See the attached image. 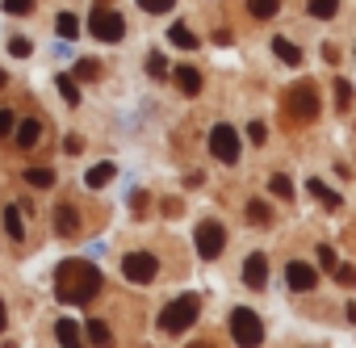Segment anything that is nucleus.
Masks as SVG:
<instances>
[{"instance_id": "34", "label": "nucleus", "mask_w": 356, "mask_h": 348, "mask_svg": "<svg viewBox=\"0 0 356 348\" xmlns=\"http://www.w3.org/2000/svg\"><path fill=\"white\" fill-rule=\"evenodd\" d=\"M9 51H13L17 59H26V55H30L34 47H30V38H13V42H9Z\"/></svg>"}, {"instance_id": "18", "label": "nucleus", "mask_w": 356, "mask_h": 348, "mask_svg": "<svg viewBox=\"0 0 356 348\" xmlns=\"http://www.w3.org/2000/svg\"><path fill=\"white\" fill-rule=\"evenodd\" d=\"M55 223H59V235H76V231H80V214H76L72 206H59V210H55Z\"/></svg>"}, {"instance_id": "37", "label": "nucleus", "mask_w": 356, "mask_h": 348, "mask_svg": "<svg viewBox=\"0 0 356 348\" xmlns=\"http://www.w3.org/2000/svg\"><path fill=\"white\" fill-rule=\"evenodd\" d=\"M335 277H339L343 285H356V269H343V264H335Z\"/></svg>"}, {"instance_id": "21", "label": "nucleus", "mask_w": 356, "mask_h": 348, "mask_svg": "<svg viewBox=\"0 0 356 348\" xmlns=\"http://www.w3.org/2000/svg\"><path fill=\"white\" fill-rule=\"evenodd\" d=\"M277 9H281V0H248V13H252V17H260V22H268Z\"/></svg>"}, {"instance_id": "32", "label": "nucleus", "mask_w": 356, "mask_h": 348, "mask_svg": "<svg viewBox=\"0 0 356 348\" xmlns=\"http://www.w3.org/2000/svg\"><path fill=\"white\" fill-rule=\"evenodd\" d=\"M147 72H151V76H168V59H163V55H151V59H147Z\"/></svg>"}, {"instance_id": "30", "label": "nucleus", "mask_w": 356, "mask_h": 348, "mask_svg": "<svg viewBox=\"0 0 356 348\" xmlns=\"http://www.w3.org/2000/svg\"><path fill=\"white\" fill-rule=\"evenodd\" d=\"M76 76H80V80H97V76H101V68H97L92 59H80V63H76Z\"/></svg>"}, {"instance_id": "19", "label": "nucleus", "mask_w": 356, "mask_h": 348, "mask_svg": "<svg viewBox=\"0 0 356 348\" xmlns=\"http://www.w3.org/2000/svg\"><path fill=\"white\" fill-rule=\"evenodd\" d=\"M306 189H310V193H314L327 210H339V193H335V189H327L323 181H306Z\"/></svg>"}, {"instance_id": "41", "label": "nucleus", "mask_w": 356, "mask_h": 348, "mask_svg": "<svg viewBox=\"0 0 356 348\" xmlns=\"http://www.w3.org/2000/svg\"><path fill=\"white\" fill-rule=\"evenodd\" d=\"M193 348H202V344H193Z\"/></svg>"}, {"instance_id": "3", "label": "nucleus", "mask_w": 356, "mask_h": 348, "mask_svg": "<svg viewBox=\"0 0 356 348\" xmlns=\"http://www.w3.org/2000/svg\"><path fill=\"white\" fill-rule=\"evenodd\" d=\"M231 335H235L239 348H260V344H264V323H260V315L248 310V306H235V310H231Z\"/></svg>"}, {"instance_id": "2", "label": "nucleus", "mask_w": 356, "mask_h": 348, "mask_svg": "<svg viewBox=\"0 0 356 348\" xmlns=\"http://www.w3.org/2000/svg\"><path fill=\"white\" fill-rule=\"evenodd\" d=\"M197 310H202V298L197 294H185V298H176V302H168L159 310V327L168 335H181V331H189L197 323Z\"/></svg>"}, {"instance_id": "10", "label": "nucleus", "mask_w": 356, "mask_h": 348, "mask_svg": "<svg viewBox=\"0 0 356 348\" xmlns=\"http://www.w3.org/2000/svg\"><path fill=\"white\" fill-rule=\"evenodd\" d=\"M285 281H289V290H314V281H318V273L310 269V264H302V260H289L285 264Z\"/></svg>"}, {"instance_id": "33", "label": "nucleus", "mask_w": 356, "mask_h": 348, "mask_svg": "<svg viewBox=\"0 0 356 348\" xmlns=\"http://www.w3.org/2000/svg\"><path fill=\"white\" fill-rule=\"evenodd\" d=\"M34 0H5V13H30Z\"/></svg>"}, {"instance_id": "16", "label": "nucleus", "mask_w": 356, "mask_h": 348, "mask_svg": "<svg viewBox=\"0 0 356 348\" xmlns=\"http://www.w3.org/2000/svg\"><path fill=\"white\" fill-rule=\"evenodd\" d=\"M168 42L181 47V51H197V34H193L189 26H172V30H168Z\"/></svg>"}, {"instance_id": "23", "label": "nucleus", "mask_w": 356, "mask_h": 348, "mask_svg": "<svg viewBox=\"0 0 356 348\" xmlns=\"http://www.w3.org/2000/svg\"><path fill=\"white\" fill-rule=\"evenodd\" d=\"M26 181L38 185V189H51V185H55V172H51V168H26Z\"/></svg>"}, {"instance_id": "7", "label": "nucleus", "mask_w": 356, "mask_h": 348, "mask_svg": "<svg viewBox=\"0 0 356 348\" xmlns=\"http://www.w3.org/2000/svg\"><path fill=\"white\" fill-rule=\"evenodd\" d=\"M210 151H214L222 164H235V159H239V134H235V126L218 122V126L210 130Z\"/></svg>"}, {"instance_id": "17", "label": "nucleus", "mask_w": 356, "mask_h": 348, "mask_svg": "<svg viewBox=\"0 0 356 348\" xmlns=\"http://www.w3.org/2000/svg\"><path fill=\"white\" fill-rule=\"evenodd\" d=\"M273 51L281 55V63H289V68H302V51H298L289 38H273Z\"/></svg>"}, {"instance_id": "5", "label": "nucleus", "mask_w": 356, "mask_h": 348, "mask_svg": "<svg viewBox=\"0 0 356 348\" xmlns=\"http://www.w3.org/2000/svg\"><path fill=\"white\" fill-rule=\"evenodd\" d=\"M122 273H126V281H134V285H147V281H155V273H159V260H155L151 252H130V256H122Z\"/></svg>"}, {"instance_id": "9", "label": "nucleus", "mask_w": 356, "mask_h": 348, "mask_svg": "<svg viewBox=\"0 0 356 348\" xmlns=\"http://www.w3.org/2000/svg\"><path fill=\"white\" fill-rule=\"evenodd\" d=\"M243 281H248L252 290H264V285H268V256H264V252H252V256L243 260Z\"/></svg>"}, {"instance_id": "29", "label": "nucleus", "mask_w": 356, "mask_h": 348, "mask_svg": "<svg viewBox=\"0 0 356 348\" xmlns=\"http://www.w3.org/2000/svg\"><path fill=\"white\" fill-rule=\"evenodd\" d=\"M172 5H176V0H138V9H143V13H168Z\"/></svg>"}, {"instance_id": "24", "label": "nucleus", "mask_w": 356, "mask_h": 348, "mask_svg": "<svg viewBox=\"0 0 356 348\" xmlns=\"http://www.w3.org/2000/svg\"><path fill=\"white\" fill-rule=\"evenodd\" d=\"M55 88L63 93V101H67V105H80V88H76V76H59V80H55Z\"/></svg>"}, {"instance_id": "27", "label": "nucleus", "mask_w": 356, "mask_h": 348, "mask_svg": "<svg viewBox=\"0 0 356 348\" xmlns=\"http://www.w3.org/2000/svg\"><path fill=\"white\" fill-rule=\"evenodd\" d=\"M335 9H339V0H310L314 17H335Z\"/></svg>"}, {"instance_id": "39", "label": "nucleus", "mask_w": 356, "mask_h": 348, "mask_svg": "<svg viewBox=\"0 0 356 348\" xmlns=\"http://www.w3.org/2000/svg\"><path fill=\"white\" fill-rule=\"evenodd\" d=\"M348 319H352V323H356V302H352V306H348Z\"/></svg>"}, {"instance_id": "28", "label": "nucleus", "mask_w": 356, "mask_h": 348, "mask_svg": "<svg viewBox=\"0 0 356 348\" xmlns=\"http://www.w3.org/2000/svg\"><path fill=\"white\" fill-rule=\"evenodd\" d=\"M348 105H352V84L335 80V109H348Z\"/></svg>"}, {"instance_id": "31", "label": "nucleus", "mask_w": 356, "mask_h": 348, "mask_svg": "<svg viewBox=\"0 0 356 348\" xmlns=\"http://www.w3.org/2000/svg\"><path fill=\"white\" fill-rule=\"evenodd\" d=\"M13 122H17L13 109H0V139H9V134H13Z\"/></svg>"}, {"instance_id": "38", "label": "nucleus", "mask_w": 356, "mask_h": 348, "mask_svg": "<svg viewBox=\"0 0 356 348\" xmlns=\"http://www.w3.org/2000/svg\"><path fill=\"white\" fill-rule=\"evenodd\" d=\"M5 323H9V315H5V302H0V331H5Z\"/></svg>"}, {"instance_id": "35", "label": "nucleus", "mask_w": 356, "mask_h": 348, "mask_svg": "<svg viewBox=\"0 0 356 348\" xmlns=\"http://www.w3.org/2000/svg\"><path fill=\"white\" fill-rule=\"evenodd\" d=\"M248 139H252V143H264V139H268V126H264V122H252V126H248Z\"/></svg>"}, {"instance_id": "1", "label": "nucleus", "mask_w": 356, "mask_h": 348, "mask_svg": "<svg viewBox=\"0 0 356 348\" xmlns=\"http://www.w3.org/2000/svg\"><path fill=\"white\" fill-rule=\"evenodd\" d=\"M101 294V269L88 260H63L55 269V298L67 306H84Z\"/></svg>"}, {"instance_id": "36", "label": "nucleus", "mask_w": 356, "mask_h": 348, "mask_svg": "<svg viewBox=\"0 0 356 348\" xmlns=\"http://www.w3.org/2000/svg\"><path fill=\"white\" fill-rule=\"evenodd\" d=\"M318 264H323L327 273H335V264H339V260H335V252H331V248H318Z\"/></svg>"}, {"instance_id": "15", "label": "nucleus", "mask_w": 356, "mask_h": 348, "mask_svg": "<svg viewBox=\"0 0 356 348\" xmlns=\"http://www.w3.org/2000/svg\"><path fill=\"white\" fill-rule=\"evenodd\" d=\"M113 172H118L113 164H92V168H88V177H84V185H88V189H101V185L113 181Z\"/></svg>"}, {"instance_id": "22", "label": "nucleus", "mask_w": 356, "mask_h": 348, "mask_svg": "<svg viewBox=\"0 0 356 348\" xmlns=\"http://www.w3.org/2000/svg\"><path fill=\"white\" fill-rule=\"evenodd\" d=\"M5 231H9V239H22V235H26V223H22V210H17V206L5 210Z\"/></svg>"}, {"instance_id": "26", "label": "nucleus", "mask_w": 356, "mask_h": 348, "mask_svg": "<svg viewBox=\"0 0 356 348\" xmlns=\"http://www.w3.org/2000/svg\"><path fill=\"white\" fill-rule=\"evenodd\" d=\"M268 189H273L281 202H289V198H293V181H289V177H273V181H268Z\"/></svg>"}, {"instance_id": "8", "label": "nucleus", "mask_w": 356, "mask_h": 348, "mask_svg": "<svg viewBox=\"0 0 356 348\" xmlns=\"http://www.w3.org/2000/svg\"><path fill=\"white\" fill-rule=\"evenodd\" d=\"M289 113L302 118V122H310V118L318 113V93H314V84H298V88L289 93Z\"/></svg>"}, {"instance_id": "6", "label": "nucleus", "mask_w": 356, "mask_h": 348, "mask_svg": "<svg viewBox=\"0 0 356 348\" xmlns=\"http://www.w3.org/2000/svg\"><path fill=\"white\" fill-rule=\"evenodd\" d=\"M227 248V227L222 223H202L197 227V256L202 260H218Z\"/></svg>"}, {"instance_id": "25", "label": "nucleus", "mask_w": 356, "mask_h": 348, "mask_svg": "<svg viewBox=\"0 0 356 348\" xmlns=\"http://www.w3.org/2000/svg\"><path fill=\"white\" fill-rule=\"evenodd\" d=\"M248 219H252L256 227H268V223H273V214H268V202H248Z\"/></svg>"}, {"instance_id": "4", "label": "nucleus", "mask_w": 356, "mask_h": 348, "mask_svg": "<svg viewBox=\"0 0 356 348\" xmlns=\"http://www.w3.org/2000/svg\"><path fill=\"white\" fill-rule=\"evenodd\" d=\"M88 30H92V38H97V42H122L126 22H122V13H113V9H105V5H97V9H92V17H88Z\"/></svg>"}, {"instance_id": "14", "label": "nucleus", "mask_w": 356, "mask_h": 348, "mask_svg": "<svg viewBox=\"0 0 356 348\" xmlns=\"http://www.w3.org/2000/svg\"><path fill=\"white\" fill-rule=\"evenodd\" d=\"M84 331H88V340H92L97 348H109V344H113V331H109V323H105V319H88V323H84Z\"/></svg>"}, {"instance_id": "20", "label": "nucleus", "mask_w": 356, "mask_h": 348, "mask_svg": "<svg viewBox=\"0 0 356 348\" xmlns=\"http://www.w3.org/2000/svg\"><path fill=\"white\" fill-rule=\"evenodd\" d=\"M55 30H59V38L72 42V38L80 34V17H76V13H59V17H55Z\"/></svg>"}, {"instance_id": "13", "label": "nucleus", "mask_w": 356, "mask_h": 348, "mask_svg": "<svg viewBox=\"0 0 356 348\" xmlns=\"http://www.w3.org/2000/svg\"><path fill=\"white\" fill-rule=\"evenodd\" d=\"M13 130H17V147H26V151L42 139V122H38V118H22Z\"/></svg>"}, {"instance_id": "12", "label": "nucleus", "mask_w": 356, "mask_h": 348, "mask_svg": "<svg viewBox=\"0 0 356 348\" xmlns=\"http://www.w3.org/2000/svg\"><path fill=\"white\" fill-rule=\"evenodd\" d=\"M172 80H176V88H181L185 97H197V93H202V72H197V68H176Z\"/></svg>"}, {"instance_id": "11", "label": "nucleus", "mask_w": 356, "mask_h": 348, "mask_svg": "<svg viewBox=\"0 0 356 348\" xmlns=\"http://www.w3.org/2000/svg\"><path fill=\"white\" fill-rule=\"evenodd\" d=\"M55 340H59L63 348H84V331H80L76 319H59V323H55Z\"/></svg>"}, {"instance_id": "40", "label": "nucleus", "mask_w": 356, "mask_h": 348, "mask_svg": "<svg viewBox=\"0 0 356 348\" xmlns=\"http://www.w3.org/2000/svg\"><path fill=\"white\" fill-rule=\"evenodd\" d=\"M5 84H9V76H5V68H0V88H5Z\"/></svg>"}]
</instances>
